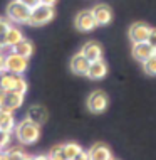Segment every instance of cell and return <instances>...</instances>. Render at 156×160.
I'll use <instances>...</instances> for the list:
<instances>
[{
  "label": "cell",
  "mask_w": 156,
  "mask_h": 160,
  "mask_svg": "<svg viewBox=\"0 0 156 160\" xmlns=\"http://www.w3.org/2000/svg\"><path fill=\"white\" fill-rule=\"evenodd\" d=\"M7 19L12 24H29V17H30V8L27 5H24L19 0H14L7 5L5 10Z\"/></svg>",
  "instance_id": "3"
},
{
  "label": "cell",
  "mask_w": 156,
  "mask_h": 160,
  "mask_svg": "<svg viewBox=\"0 0 156 160\" xmlns=\"http://www.w3.org/2000/svg\"><path fill=\"white\" fill-rule=\"evenodd\" d=\"M111 160H114V158H111Z\"/></svg>",
  "instance_id": "37"
},
{
  "label": "cell",
  "mask_w": 156,
  "mask_h": 160,
  "mask_svg": "<svg viewBox=\"0 0 156 160\" xmlns=\"http://www.w3.org/2000/svg\"><path fill=\"white\" fill-rule=\"evenodd\" d=\"M50 160H67L66 153H64V145H55L52 147V150L49 152Z\"/></svg>",
  "instance_id": "23"
},
{
  "label": "cell",
  "mask_w": 156,
  "mask_h": 160,
  "mask_svg": "<svg viewBox=\"0 0 156 160\" xmlns=\"http://www.w3.org/2000/svg\"><path fill=\"white\" fill-rule=\"evenodd\" d=\"M3 158V150H0V160Z\"/></svg>",
  "instance_id": "36"
},
{
  "label": "cell",
  "mask_w": 156,
  "mask_h": 160,
  "mask_svg": "<svg viewBox=\"0 0 156 160\" xmlns=\"http://www.w3.org/2000/svg\"><path fill=\"white\" fill-rule=\"evenodd\" d=\"M91 10H92L94 19H96L97 25H107V24H111V20H112V10H111L109 5H106V3H97V5H94Z\"/></svg>",
  "instance_id": "8"
},
{
  "label": "cell",
  "mask_w": 156,
  "mask_h": 160,
  "mask_svg": "<svg viewBox=\"0 0 156 160\" xmlns=\"http://www.w3.org/2000/svg\"><path fill=\"white\" fill-rule=\"evenodd\" d=\"M55 12L54 7L50 5H44V3H39L37 7L30 8V17H29V25H34V27H40V25L49 24L52 19H54Z\"/></svg>",
  "instance_id": "2"
},
{
  "label": "cell",
  "mask_w": 156,
  "mask_h": 160,
  "mask_svg": "<svg viewBox=\"0 0 156 160\" xmlns=\"http://www.w3.org/2000/svg\"><path fill=\"white\" fill-rule=\"evenodd\" d=\"M87 155H89V160H111L112 158V153L106 143H94L87 150Z\"/></svg>",
  "instance_id": "11"
},
{
  "label": "cell",
  "mask_w": 156,
  "mask_h": 160,
  "mask_svg": "<svg viewBox=\"0 0 156 160\" xmlns=\"http://www.w3.org/2000/svg\"><path fill=\"white\" fill-rule=\"evenodd\" d=\"M29 68V59L24 56H19L14 51L5 54V71L14 72V74H24Z\"/></svg>",
  "instance_id": "4"
},
{
  "label": "cell",
  "mask_w": 156,
  "mask_h": 160,
  "mask_svg": "<svg viewBox=\"0 0 156 160\" xmlns=\"http://www.w3.org/2000/svg\"><path fill=\"white\" fill-rule=\"evenodd\" d=\"M10 51H14V52H17L19 56H24V58H27V59H29L30 56L34 54V44L24 37L22 41H20V42H17V44H15L14 47H12Z\"/></svg>",
  "instance_id": "18"
},
{
  "label": "cell",
  "mask_w": 156,
  "mask_h": 160,
  "mask_svg": "<svg viewBox=\"0 0 156 160\" xmlns=\"http://www.w3.org/2000/svg\"><path fill=\"white\" fill-rule=\"evenodd\" d=\"M81 152H82L81 145L74 143V142H67V143H64V153H66L67 160H74Z\"/></svg>",
  "instance_id": "21"
},
{
  "label": "cell",
  "mask_w": 156,
  "mask_h": 160,
  "mask_svg": "<svg viewBox=\"0 0 156 160\" xmlns=\"http://www.w3.org/2000/svg\"><path fill=\"white\" fill-rule=\"evenodd\" d=\"M15 111L7 110L5 106H0V130H5V132H14L17 123H15Z\"/></svg>",
  "instance_id": "12"
},
{
  "label": "cell",
  "mask_w": 156,
  "mask_h": 160,
  "mask_svg": "<svg viewBox=\"0 0 156 160\" xmlns=\"http://www.w3.org/2000/svg\"><path fill=\"white\" fill-rule=\"evenodd\" d=\"M81 52L89 59V62H94V61H99V59H102V47L99 46L97 42H94V41L86 42V44L82 46Z\"/></svg>",
  "instance_id": "13"
},
{
  "label": "cell",
  "mask_w": 156,
  "mask_h": 160,
  "mask_svg": "<svg viewBox=\"0 0 156 160\" xmlns=\"http://www.w3.org/2000/svg\"><path fill=\"white\" fill-rule=\"evenodd\" d=\"M89 59L86 58L82 52H77L76 56H72L71 59V71L77 76H87L89 71Z\"/></svg>",
  "instance_id": "9"
},
{
  "label": "cell",
  "mask_w": 156,
  "mask_h": 160,
  "mask_svg": "<svg viewBox=\"0 0 156 160\" xmlns=\"http://www.w3.org/2000/svg\"><path fill=\"white\" fill-rule=\"evenodd\" d=\"M55 2H57V0H40V3H44V5H50V7H54Z\"/></svg>",
  "instance_id": "33"
},
{
  "label": "cell",
  "mask_w": 156,
  "mask_h": 160,
  "mask_svg": "<svg viewBox=\"0 0 156 160\" xmlns=\"http://www.w3.org/2000/svg\"><path fill=\"white\" fill-rule=\"evenodd\" d=\"M20 76L22 74H14V72H8V71L0 72V88L3 91H14Z\"/></svg>",
  "instance_id": "17"
},
{
  "label": "cell",
  "mask_w": 156,
  "mask_h": 160,
  "mask_svg": "<svg viewBox=\"0 0 156 160\" xmlns=\"http://www.w3.org/2000/svg\"><path fill=\"white\" fill-rule=\"evenodd\" d=\"M107 105H109V99H107L106 93L104 91H92L87 98V110L91 113H102L106 111Z\"/></svg>",
  "instance_id": "5"
},
{
  "label": "cell",
  "mask_w": 156,
  "mask_h": 160,
  "mask_svg": "<svg viewBox=\"0 0 156 160\" xmlns=\"http://www.w3.org/2000/svg\"><path fill=\"white\" fill-rule=\"evenodd\" d=\"M27 81L24 79V76H20L19 78V81H17V84H15V89L14 91H17V93H20V94H25L27 93Z\"/></svg>",
  "instance_id": "25"
},
{
  "label": "cell",
  "mask_w": 156,
  "mask_h": 160,
  "mask_svg": "<svg viewBox=\"0 0 156 160\" xmlns=\"http://www.w3.org/2000/svg\"><path fill=\"white\" fill-rule=\"evenodd\" d=\"M14 132H15V138L22 145H34L40 138V125L34 123L29 118H24L20 123H17Z\"/></svg>",
  "instance_id": "1"
},
{
  "label": "cell",
  "mask_w": 156,
  "mask_h": 160,
  "mask_svg": "<svg viewBox=\"0 0 156 160\" xmlns=\"http://www.w3.org/2000/svg\"><path fill=\"white\" fill-rule=\"evenodd\" d=\"M154 54H156V51L148 44V42H138V44H133V56H134L136 61L144 62Z\"/></svg>",
  "instance_id": "10"
},
{
  "label": "cell",
  "mask_w": 156,
  "mask_h": 160,
  "mask_svg": "<svg viewBox=\"0 0 156 160\" xmlns=\"http://www.w3.org/2000/svg\"><path fill=\"white\" fill-rule=\"evenodd\" d=\"M74 24H76V29L81 31V32H91V31H94V29L97 27V22H96V19H94L92 10L79 12V14L76 15Z\"/></svg>",
  "instance_id": "6"
},
{
  "label": "cell",
  "mask_w": 156,
  "mask_h": 160,
  "mask_svg": "<svg viewBox=\"0 0 156 160\" xmlns=\"http://www.w3.org/2000/svg\"><path fill=\"white\" fill-rule=\"evenodd\" d=\"M47 110L44 106H40V105H34V106H30L29 108V111H27V118L29 120H32L34 123H37V125H44L47 122Z\"/></svg>",
  "instance_id": "15"
},
{
  "label": "cell",
  "mask_w": 156,
  "mask_h": 160,
  "mask_svg": "<svg viewBox=\"0 0 156 160\" xmlns=\"http://www.w3.org/2000/svg\"><path fill=\"white\" fill-rule=\"evenodd\" d=\"M24 39V34L22 31H20L19 27H15V25H10V29L5 32V42H7V46H8V49H12L17 42H20Z\"/></svg>",
  "instance_id": "19"
},
{
  "label": "cell",
  "mask_w": 156,
  "mask_h": 160,
  "mask_svg": "<svg viewBox=\"0 0 156 160\" xmlns=\"http://www.w3.org/2000/svg\"><path fill=\"white\" fill-rule=\"evenodd\" d=\"M12 22L8 19H3V17H0V34H5L8 29H10Z\"/></svg>",
  "instance_id": "26"
},
{
  "label": "cell",
  "mask_w": 156,
  "mask_h": 160,
  "mask_svg": "<svg viewBox=\"0 0 156 160\" xmlns=\"http://www.w3.org/2000/svg\"><path fill=\"white\" fill-rule=\"evenodd\" d=\"M143 69L148 76H156V54L151 56L148 61L143 62Z\"/></svg>",
  "instance_id": "22"
},
{
  "label": "cell",
  "mask_w": 156,
  "mask_h": 160,
  "mask_svg": "<svg viewBox=\"0 0 156 160\" xmlns=\"http://www.w3.org/2000/svg\"><path fill=\"white\" fill-rule=\"evenodd\" d=\"M5 49H8V46L5 42V34H0V54H3Z\"/></svg>",
  "instance_id": "29"
},
{
  "label": "cell",
  "mask_w": 156,
  "mask_h": 160,
  "mask_svg": "<svg viewBox=\"0 0 156 160\" xmlns=\"http://www.w3.org/2000/svg\"><path fill=\"white\" fill-rule=\"evenodd\" d=\"M24 160H34V157H30V155H27V157H25Z\"/></svg>",
  "instance_id": "35"
},
{
  "label": "cell",
  "mask_w": 156,
  "mask_h": 160,
  "mask_svg": "<svg viewBox=\"0 0 156 160\" xmlns=\"http://www.w3.org/2000/svg\"><path fill=\"white\" fill-rule=\"evenodd\" d=\"M5 71V54H0V72Z\"/></svg>",
  "instance_id": "30"
},
{
  "label": "cell",
  "mask_w": 156,
  "mask_h": 160,
  "mask_svg": "<svg viewBox=\"0 0 156 160\" xmlns=\"http://www.w3.org/2000/svg\"><path fill=\"white\" fill-rule=\"evenodd\" d=\"M19 2H22L24 5H27L29 8H34V7H37L39 3H40V0H19Z\"/></svg>",
  "instance_id": "28"
},
{
  "label": "cell",
  "mask_w": 156,
  "mask_h": 160,
  "mask_svg": "<svg viewBox=\"0 0 156 160\" xmlns=\"http://www.w3.org/2000/svg\"><path fill=\"white\" fill-rule=\"evenodd\" d=\"M151 27L144 22H134L131 27H129V39H131L133 44H138V42H146L149 37Z\"/></svg>",
  "instance_id": "7"
},
{
  "label": "cell",
  "mask_w": 156,
  "mask_h": 160,
  "mask_svg": "<svg viewBox=\"0 0 156 160\" xmlns=\"http://www.w3.org/2000/svg\"><path fill=\"white\" fill-rule=\"evenodd\" d=\"M107 74V64L99 59V61H94L89 64V71H87V78L92 81H97V79H102L104 76Z\"/></svg>",
  "instance_id": "14"
},
{
  "label": "cell",
  "mask_w": 156,
  "mask_h": 160,
  "mask_svg": "<svg viewBox=\"0 0 156 160\" xmlns=\"http://www.w3.org/2000/svg\"><path fill=\"white\" fill-rule=\"evenodd\" d=\"M74 160H89V155H87V152H84V150H82V152L77 155Z\"/></svg>",
  "instance_id": "31"
},
{
  "label": "cell",
  "mask_w": 156,
  "mask_h": 160,
  "mask_svg": "<svg viewBox=\"0 0 156 160\" xmlns=\"http://www.w3.org/2000/svg\"><path fill=\"white\" fill-rule=\"evenodd\" d=\"M24 105V94L17 93V91H7L5 94V101H3V106L10 111L19 110L20 106Z\"/></svg>",
  "instance_id": "16"
},
{
  "label": "cell",
  "mask_w": 156,
  "mask_h": 160,
  "mask_svg": "<svg viewBox=\"0 0 156 160\" xmlns=\"http://www.w3.org/2000/svg\"><path fill=\"white\" fill-rule=\"evenodd\" d=\"M27 157V153L19 147H12L8 150H3V158L2 160H24Z\"/></svg>",
  "instance_id": "20"
},
{
  "label": "cell",
  "mask_w": 156,
  "mask_h": 160,
  "mask_svg": "<svg viewBox=\"0 0 156 160\" xmlns=\"http://www.w3.org/2000/svg\"><path fill=\"white\" fill-rule=\"evenodd\" d=\"M148 44L153 47V49L156 51V29H151V32H149V37H148Z\"/></svg>",
  "instance_id": "27"
},
{
  "label": "cell",
  "mask_w": 156,
  "mask_h": 160,
  "mask_svg": "<svg viewBox=\"0 0 156 160\" xmlns=\"http://www.w3.org/2000/svg\"><path fill=\"white\" fill-rule=\"evenodd\" d=\"M10 140H12V132L0 130V150H5L10 143Z\"/></svg>",
  "instance_id": "24"
},
{
  "label": "cell",
  "mask_w": 156,
  "mask_h": 160,
  "mask_svg": "<svg viewBox=\"0 0 156 160\" xmlns=\"http://www.w3.org/2000/svg\"><path fill=\"white\" fill-rule=\"evenodd\" d=\"M5 94H7V91H3V89L0 88V106H3V101H5Z\"/></svg>",
  "instance_id": "32"
},
{
  "label": "cell",
  "mask_w": 156,
  "mask_h": 160,
  "mask_svg": "<svg viewBox=\"0 0 156 160\" xmlns=\"http://www.w3.org/2000/svg\"><path fill=\"white\" fill-rule=\"evenodd\" d=\"M34 160H50V157L49 155H35Z\"/></svg>",
  "instance_id": "34"
}]
</instances>
